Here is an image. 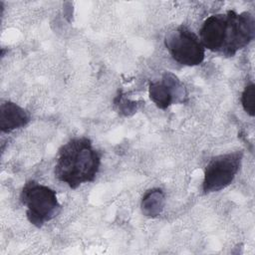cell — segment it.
Wrapping results in <instances>:
<instances>
[{"label":"cell","instance_id":"cell-1","mask_svg":"<svg viewBox=\"0 0 255 255\" xmlns=\"http://www.w3.org/2000/svg\"><path fill=\"white\" fill-rule=\"evenodd\" d=\"M254 37V16L250 12L236 13L233 10L209 16L199 32V39L205 49L226 57H233L249 45Z\"/></svg>","mask_w":255,"mask_h":255},{"label":"cell","instance_id":"cell-2","mask_svg":"<svg viewBox=\"0 0 255 255\" xmlns=\"http://www.w3.org/2000/svg\"><path fill=\"white\" fill-rule=\"evenodd\" d=\"M101 165V155L90 138L73 137L63 144L57 155L55 177L76 189L81 184L95 180Z\"/></svg>","mask_w":255,"mask_h":255},{"label":"cell","instance_id":"cell-3","mask_svg":"<svg viewBox=\"0 0 255 255\" xmlns=\"http://www.w3.org/2000/svg\"><path fill=\"white\" fill-rule=\"evenodd\" d=\"M20 200L26 207L27 219L38 228L55 218L61 211L56 191L34 180L25 183Z\"/></svg>","mask_w":255,"mask_h":255},{"label":"cell","instance_id":"cell-4","mask_svg":"<svg viewBox=\"0 0 255 255\" xmlns=\"http://www.w3.org/2000/svg\"><path fill=\"white\" fill-rule=\"evenodd\" d=\"M164 45L171 58L184 66L200 65L205 58V48L200 39L183 25L166 34Z\"/></svg>","mask_w":255,"mask_h":255},{"label":"cell","instance_id":"cell-5","mask_svg":"<svg viewBox=\"0 0 255 255\" xmlns=\"http://www.w3.org/2000/svg\"><path fill=\"white\" fill-rule=\"evenodd\" d=\"M242 158V150L212 157L204 170L202 182L203 193L217 192L230 185L241 167Z\"/></svg>","mask_w":255,"mask_h":255},{"label":"cell","instance_id":"cell-6","mask_svg":"<svg viewBox=\"0 0 255 255\" xmlns=\"http://www.w3.org/2000/svg\"><path fill=\"white\" fill-rule=\"evenodd\" d=\"M148 95L158 109L165 110L173 103H183L186 91L174 74L165 72L160 81L149 84Z\"/></svg>","mask_w":255,"mask_h":255},{"label":"cell","instance_id":"cell-7","mask_svg":"<svg viewBox=\"0 0 255 255\" xmlns=\"http://www.w3.org/2000/svg\"><path fill=\"white\" fill-rule=\"evenodd\" d=\"M30 121L29 114L13 102H3L0 106V128L3 132L25 127Z\"/></svg>","mask_w":255,"mask_h":255},{"label":"cell","instance_id":"cell-8","mask_svg":"<svg viewBox=\"0 0 255 255\" xmlns=\"http://www.w3.org/2000/svg\"><path fill=\"white\" fill-rule=\"evenodd\" d=\"M165 198L164 193L159 188H152L145 192L141 200V211L145 216L156 217L164 207Z\"/></svg>","mask_w":255,"mask_h":255},{"label":"cell","instance_id":"cell-9","mask_svg":"<svg viewBox=\"0 0 255 255\" xmlns=\"http://www.w3.org/2000/svg\"><path fill=\"white\" fill-rule=\"evenodd\" d=\"M254 98H255V85L250 84L247 87H245V89L241 94V105L243 107V110L250 117H254L255 115Z\"/></svg>","mask_w":255,"mask_h":255},{"label":"cell","instance_id":"cell-10","mask_svg":"<svg viewBox=\"0 0 255 255\" xmlns=\"http://www.w3.org/2000/svg\"><path fill=\"white\" fill-rule=\"evenodd\" d=\"M119 108L122 113H125L126 115H128L129 112L134 113L136 111V105L135 102H131L127 99H122L119 101Z\"/></svg>","mask_w":255,"mask_h":255}]
</instances>
